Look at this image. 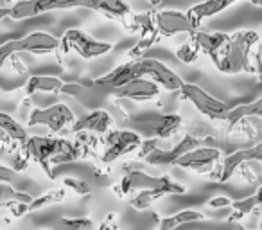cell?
<instances>
[{"mask_svg": "<svg viewBox=\"0 0 262 230\" xmlns=\"http://www.w3.org/2000/svg\"><path fill=\"white\" fill-rule=\"evenodd\" d=\"M250 117L262 119V97L257 99V101L244 102V104L233 106L232 112H230L228 121H226V124H228V132L235 128V126H239L241 122H244L246 119H250Z\"/></svg>", "mask_w": 262, "mask_h": 230, "instance_id": "7402d4cb", "label": "cell"}, {"mask_svg": "<svg viewBox=\"0 0 262 230\" xmlns=\"http://www.w3.org/2000/svg\"><path fill=\"white\" fill-rule=\"evenodd\" d=\"M258 205H262V185H258L257 193L251 194V196L244 198V200H239V201H233L232 214L228 216V221H239V219H243L246 214L253 212Z\"/></svg>", "mask_w": 262, "mask_h": 230, "instance_id": "cb8c5ba5", "label": "cell"}, {"mask_svg": "<svg viewBox=\"0 0 262 230\" xmlns=\"http://www.w3.org/2000/svg\"><path fill=\"white\" fill-rule=\"evenodd\" d=\"M142 137L133 130H113L106 137V150L101 157V162L110 164L124 155L135 153L142 146Z\"/></svg>", "mask_w": 262, "mask_h": 230, "instance_id": "30bf717a", "label": "cell"}, {"mask_svg": "<svg viewBox=\"0 0 262 230\" xmlns=\"http://www.w3.org/2000/svg\"><path fill=\"white\" fill-rule=\"evenodd\" d=\"M63 185L70 187L76 194L79 196H90V187L84 180H77V178H65L63 180Z\"/></svg>", "mask_w": 262, "mask_h": 230, "instance_id": "d6a6232c", "label": "cell"}, {"mask_svg": "<svg viewBox=\"0 0 262 230\" xmlns=\"http://www.w3.org/2000/svg\"><path fill=\"white\" fill-rule=\"evenodd\" d=\"M233 201L230 200V198H225V196H217V198H212L210 201H208V205H210L212 208H221V207H232Z\"/></svg>", "mask_w": 262, "mask_h": 230, "instance_id": "d590c367", "label": "cell"}, {"mask_svg": "<svg viewBox=\"0 0 262 230\" xmlns=\"http://www.w3.org/2000/svg\"><path fill=\"white\" fill-rule=\"evenodd\" d=\"M76 122L74 112L63 102L47 106V108H34L27 117V126H47L51 132L59 133Z\"/></svg>", "mask_w": 262, "mask_h": 230, "instance_id": "9c48e42d", "label": "cell"}, {"mask_svg": "<svg viewBox=\"0 0 262 230\" xmlns=\"http://www.w3.org/2000/svg\"><path fill=\"white\" fill-rule=\"evenodd\" d=\"M92 11L101 13L110 20H117L126 29H129L131 18H133L129 6L124 0H92Z\"/></svg>", "mask_w": 262, "mask_h": 230, "instance_id": "ffe728a7", "label": "cell"}, {"mask_svg": "<svg viewBox=\"0 0 262 230\" xmlns=\"http://www.w3.org/2000/svg\"><path fill=\"white\" fill-rule=\"evenodd\" d=\"M0 128H2V132L8 133L9 137H13L15 140H18L20 144H24L27 139H29L27 130L24 128L18 121H15L9 113H0Z\"/></svg>", "mask_w": 262, "mask_h": 230, "instance_id": "4316f807", "label": "cell"}, {"mask_svg": "<svg viewBox=\"0 0 262 230\" xmlns=\"http://www.w3.org/2000/svg\"><path fill=\"white\" fill-rule=\"evenodd\" d=\"M221 162V151L212 146H200L176 160L174 168L192 169L198 173H214V165Z\"/></svg>", "mask_w": 262, "mask_h": 230, "instance_id": "4fadbf2b", "label": "cell"}, {"mask_svg": "<svg viewBox=\"0 0 262 230\" xmlns=\"http://www.w3.org/2000/svg\"><path fill=\"white\" fill-rule=\"evenodd\" d=\"M22 150L31 160L43 168V173L51 180L56 178V175L52 173V165L69 164V162H76L86 157V151L77 140L69 142V140L56 139V137H29L22 144Z\"/></svg>", "mask_w": 262, "mask_h": 230, "instance_id": "6da1fadb", "label": "cell"}, {"mask_svg": "<svg viewBox=\"0 0 262 230\" xmlns=\"http://www.w3.org/2000/svg\"><path fill=\"white\" fill-rule=\"evenodd\" d=\"M160 2H162V0H149L151 6H160Z\"/></svg>", "mask_w": 262, "mask_h": 230, "instance_id": "60d3db41", "label": "cell"}, {"mask_svg": "<svg viewBox=\"0 0 262 230\" xmlns=\"http://www.w3.org/2000/svg\"><path fill=\"white\" fill-rule=\"evenodd\" d=\"M198 56H200V49H198L192 41H189V44H183L182 47L176 51V58H178L182 63H187V65H190V63L196 61Z\"/></svg>", "mask_w": 262, "mask_h": 230, "instance_id": "4dcf8cb0", "label": "cell"}, {"mask_svg": "<svg viewBox=\"0 0 262 230\" xmlns=\"http://www.w3.org/2000/svg\"><path fill=\"white\" fill-rule=\"evenodd\" d=\"M162 196H165V194L160 193V191H137L135 196L129 200V205L137 211H146Z\"/></svg>", "mask_w": 262, "mask_h": 230, "instance_id": "f546056e", "label": "cell"}, {"mask_svg": "<svg viewBox=\"0 0 262 230\" xmlns=\"http://www.w3.org/2000/svg\"><path fill=\"white\" fill-rule=\"evenodd\" d=\"M65 200V189H54V191H49V193L41 194V196L34 198L33 201L29 203V212H36L40 208H45L49 205H54V203H59V201Z\"/></svg>", "mask_w": 262, "mask_h": 230, "instance_id": "83f0119b", "label": "cell"}, {"mask_svg": "<svg viewBox=\"0 0 262 230\" xmlns=\"http://www.w3.org/2000/svg\"><path fill=\"white\" fill-rule=\"evenodd\" d=\"M190 41L200 49V52L210 56L212 63L217 65L221 63L223 56H225L226 45L230 41V34L226 33H205V31L198 29L194 33H190Z\"/></svg>", "mask_w": 262, "mask_h": 230, "instance_id": "5bb4252c", "label": "cell"}, {"mask_svg": "<svg viewBox=\"0 0 262 230\" xmlns=\"http://www.w3.org/2000/svg\"><path fill=\"white\" fill-rule=\"evenodd\" d=\"M61 51V38L49 33H31L20 40H11L0 47V65L4 67L13 54L29 52V54H52Z\"/></svg>", "mask_w": 262, "mask_h": 230, "instance_id": "5b68a950", "label": "cell"}, {"mask_svg": "<svg viewBox=\"0 0 262 230\" xmlns=\"http://www.w3.org/2000/svg\"><path fill=\"white\" fill-rule=\"evenodd\" d=\"M40 230H52V228H40Z\"/></svg>", "mask_w": 262, "mask_h": 230, "instance_id": "7bdbcfd3", "label": "cell"}, {"mask_svg": "<svg viewBox=\"0 0 262 230\" xmlns=\"http://www.w3.org/2000/svg\"><path fill=\"white\" fill-rule=\"evenodd\" d=\"M61 225L67 230H84L92 226V219L88 218H61Z\"/></svg>", "mask_w": 262, "mask_h": 230, "instance_id": "1f68e13d", "label": "cell"}, {"mask_svg": "<svg viewBox=\"0 0 262 230\" xmlns=\"http://www.w3.org/2000/svg\"><path fill=\"white\" fill-rule=\"evenodd\" d=\"M253 6H262V0H250Z\"/></svg>", "mask_w": 262, "mask_h": 230, "instance_id": "b9f144b4", "label": "cell"}, {"mask_svg": "<svg viewBox=\"0 0 262 230\" xmlns=\"http://www.w3.org/2000/svg\"><path fill=\"white\" fill-rule=\"evenodd\" d=\"M237 0H205L201 4H196L189 9L187 15L194 20L198 27H201V22L205 18H210V16L219 15L221 11H225L226 8H230L232 4H235Z\"/></svg>", "mask_w": 262, "mask_h": 230, "instance_id": "44dd1931", "label": "cell"}, {"mask_svg": "<svg viewBox=\"0 0 262 230\" xmlns=\"http://www.w3.org/2000/svg\"><path fill=\"white\" fill-rule=\"evenodd\" d=\"M76 8L92 9V0H36V9L40 15L49 11H61V9Z\"/></svg>", "mask_w": 262, "mask_h": 230, "instance_id": "484cf974", "label": "cell"}, {"mask_svg": "<svg viewBox=\"0 0 262 230\" xmlns=\"http://www.w3.org/2000/svg\"><path fill=\"white\" fill-rule=\"evenodd\" d=\"M34 198L27 193H20L15 191L9 183H2L0 185V201H2V207L9 203H31Z\"/></svg>", "mask_w": 262, "mask_h": 230, "instance_id": "f1b7e54d", "label": "cell"}, {"mask_svg": "<svg viewBox=\"0 0 262 230\" xmlns=\"http://www.w3.org/2000/svg\"><path fill=\"white\" fill-rule=\"evenodd\" d=\"M113 126V117L106 110H92L90 113L83 115L72 124V132H90V133H108V130Z\"/></svg>", "mask_w": 262, "mask_h": 230, "instance_id": "d6986e66", "label": "cell"}, {"mask_svg": "<svg viewBox=\"0 0 262 230\" xmlns=\"http://www.w3.org/2000/svg\"><path fill=\"white\" fill-rule=\"evenodd\" d=\"M243 180H244V182H248V183L257 182V178H255V176L251 175V171H250V168H248V164H244V169H243Z\"/></svg>", "mask_w": 262, "mask_h": 230, "instance_id": "f35d334b", "label": "cell"}, {"mask_svg": "<svg viewBox=\"0 0 262 230\" xmlns=\"http://www.w3.org/2000/svg\"><path fill=\"white\" fill-rule=\"evenodd\" d=\"M127 124L129 128L137 130V133H144L149 139H169L180 130L182 117L178 113L144 112L139 115H131Z\"/></svg>", "mask_w": 262, "mask_h": 230, "instance_id": "277c9868", "label": "cell"}, {"mask_svg": "<svg viewBox=\"0 0 262 230\" xmlns=\"http://www.w3.org/2000/svg\"><path fill=\"white\" fill-rule=\"evenodd\" d=\"M8 61H11V67H13V70H15L16 74H24V72H26V65L20 61L18 54H13L11 58L8 59Z\"/></svg>", "mask_w": 262, "mask_h": 230, "instance_id": "74e56055", "label": "cell"}, {"mask_svg": "<svg viewBox=\"0 0 262 230\" xmlns=\"http://www.w3.org/2000/svg\"><path fill=\"white\" fill-rule=\"evenodd\" d=\"M250 162H262V142L244 148V150L233 151L228 157H225L219 162V168L214 169L212 178L217 180V182H228L241 165L250 164Z\"/></svg>", "mask_w": 262, "mask_h": 230, "instance_id": "8fae6325", "label": "cell"}, {"mask_svg": "<svg viewBox=\"0 0 262 230\" xmlns=\"http://www.w3.org/2000/svg\"><path fill=\"white\" fill-rule=\"evenodd\" d=\"M112 49H113L112 44L94 40V38L88 36L81 29H69L61 36V51L63 52L76 51L84 59H94L99 58V56H104L108 52H112Z\"/></svg>", "mask_w": 262, "mask_h": 230, "instance_id": "ba28073f", "label": "cell"}, {"mask_svg": "<svg viewBox=\"0 0 262 230\" xmlns=\"http://www.w3.org/2000/svg\"><path fill=\"white\" fill-rule=\"evenodd\" d=\"M115 97L126 99V101H151L160 94V85H157L153 79L146 76H140L127 83L126 87L113 92Z\"/></svg>", "mask_w": 262, "mask_h": 230, "instance_id": "ac0fdd59", "label": "cell"}, {"mask_svg": "<svg viewBox=\"0 0 262 230\" xmlns=\"http://www.w3.org/2000/svg\"><path fill=\"white\" fill-rule=\"evenodd\" d=\"M182 97L192 102L198 112L207 115L208 119H214V121H228L232 108H230L226 102L219 101L217 97L210 95L207 90H203L200 85L185 83L182 88Z\"/></svg>", "mask_w": 262, "mask_h": 230, "instance_id": "8992f818", "label": "cell"}, {"mask_svg": "<svg viewBox=\"0 0 262 230\" xmlns=\"http://www.w3.org/2000/svg\"><path fill=\"white\" fill-rule=\"evenodd\" d=\"M257 77L262 83V44L258 45V58H257Z\"/></svg>", "mask_w": 262, "mask_h": 230, "instance_id": "ab89813d", "label": "cell"}, {"mask_svg": "<svg viewBox=\"0 0 262 230\" xmlns=\"http://www.w3.org/2000/svg\"><path fill=\"white\" fill-rule=\"evenodd\" d=\"M205 218H207V216L200 211H182V212H178V214L158 219V230H174L176 226L183 225V223L203 221Z\"/></svg>", "mask_w": 262, "mask_h": 230, "instance_id": "d4e9b609", "label": "cell"}, {"mask_svg": "<svg viewBox=\"0 0 262 230\" xmlns=\"http://www.w3.org/2000/svg\"><path fill=\"white\" fill-rule=\"evenodd\" d=\"M99 230H120L119 225H117V214L115 212H110V214L106 216V221L99 226Z\"/></svg>", "mask_w": 262, "mask_h": 230, "instance_id": "e575fe53", "label": "cell"}, {"mask_svg": "<svg viewBox=\"0 0 262 230\" xmlns=\"http://www.w3.org/2000/svg\"><path fill=\"white\" fill-rule=\"evenodd\" d=\"M258 34L255 31H239V33L232 34L230 41L226 45L225 56H223L221 63L217 65L219 72L225 74H239V72H251L250 67V56L251 49L255 44H258Z\"/></svg>", "mask_w": 262, "mask_h": 230, "instance_id": "7a4b0ae2", "label": "cell"}, {"mask_svg": "<svg viewBox=\"0 0 262 230\" xmlns=\"http://www.w3.org/2000/svg\"><path fill=\"white\" fill-rule=\"evenodd\" d=\"M29 162H31V158L27 157L24 150H18L16 153H13V169H15L16 173L26 171V169L29 168Z\"/></svg>", "mask_w": 262, "mask_h": 230, "instance_id": "836d02e7", "label": "cell"}, {"mask_svg": "<svg viewBox=\"0 0 262 230\" xmlns=\"http://www.w3.org/2000/svg\"><path fill=\"white\" fill-rule=\"evenodd\" d=\"M133 191H160L165 196H169V194H185L187 189L180 183L172 182V178L169 176H151L144 171L133 169L120 180L119 185L113 187V193L115 196L124 198Z\"/></svg>", "mask_w": 262, "mask_h": 230, "instance_id": "3957f363", "label": "cell"}, {"mask_svg": "<svg viewBox=\"0 0 262 230\" xmlns=\"http://www.w3.org/2000/svg\"><path fill=\"white\" fill-rule=\"evenodd\" d=\"M63 81L54 76H33L26 83V92L29 95L36 92H49V94H59L63 88Z\"/></svg>", "mask_w": 262, "mask_h": 230, "instance_id": "603a6c76", "label": "cell"}, {"mask_svg": "<svg viewBox=\"0 0 262 230\" xmlns=\"http://www.w3.org/2000/svg\"><path fill=\"white\" fill-rule=\"evenodd\" d=\"M15 169H9L8 165H0V182L2 183H9L15 178Z\"/></svg>", "mask_w": 262, "mask_h": 230, "instance_id": "8d00e7d4", "label": "cell"}, {"mask_svg": "<svg viewBox=\"0 0 262 230\" xmlns=\"http://www.w3.org/2000/svg\"><path fill=\"white\" fill-rule=\"evenodd\" d=\"M131 33H140V38L133 47L127 51V58L131 61H140L144 59V52L160 38V33L157 29V22H155V11H146L140 15H133L131 18L129 29Z\"/></svg>", "mask_w": 262, "mask_h": 230, "instance_id": "52a82bcc", "label": "cell"}, {"mask_svg": "<svg viewBox=\"0 0 262 230\" xmlns=\"http://www.w3.org/2000/svg\"><path fill=\"white\" fill-rule=\"evenodd\" d=\"M155 22L160 36L171 38L178 33H194L200 27L194 24L187 13L172 11V9H164V11H155Z\"/></svg>", "mask_w": 262, "mask_h": 230, "instance_id": "7c38bea8", "label": "cell"}, {"mask_svg": "<svg viewBox=\"0 0 262 230\" xmlns=\"http://www.w3.org/2000/svg\"><path fill=\"white\" fill-rule=\"evenodd\" d=\"M200 146H201L200 139H196V137H192V135H185L172 150H160V148L157 146L146 158H144V162H147L149 165H158V168H160V165H174L180 157H183L185 153H189V151L196 150V148H200Z\"/></svg>", "mask_w": 262, "mask_h": 230, "instance_id": "e0dca14e", "label": "cell"}, {"mask_svg": "<svg viewBox=\"0 0 262 230\" xmlns=\"http://www.w3.org/2000/svg\"><path fill=\"white\" fill-rule=\"evenodd\" d=\"M144 76L142 74V63L140 61H127L119 65L117 69H113L112 72H108L106 76H101L94 81L95 87L99 88H110V90H119V88L126 87L127 83H131L137 77Z\"/></svg>", "mask_w": 262, "mask_h": 230, "instance_id": "2e32d148", "label": "cell"}, {"mask_svg": "<svg viewBox=\"0 0 262 230\" xmlns=\"http://www.w3.org/2000/svg\"><path fill=\"white\" fill-rule=\"evenodd\" d=\"M142 63V74L149 79H153L157 85H160L162 88L171 92H182L185 81L178 76L176 72H172L167 65H164L162 61L153 58H144L140 59Z\"/></svg>", "mask_w": 262, "mask_h": 230, "instance_id": "9a60e30c", "label": "cell"}]
</instances>
